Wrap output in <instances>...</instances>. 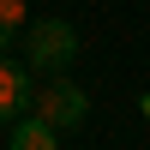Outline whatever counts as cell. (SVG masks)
Returning a JSON list of instances; mask_svg holds the SVG:
<instances>
[{
  "instance_id": "4",
  "label": "cell",
  "mask_w": 150,
  "mask_h": 150,
  "mask_svg": "<svg viewBox=\"0 0 150 150\" xmlns=\"http://www.w3.org/2000/svg\"><path fill=\"white\" fill-rule=\"evenodd\" d=\"M12 150H60V126H48L42 114H18L12 120Z\"/></svg>"
},
{
  "instance_id": "3",
  "label": "cell",
  "mask_w": 150,
  "mask_h": 150,
  "mask_svg": "<svg viewBox=\"0 0 150 150\" xmlns=\"http://www.w3.org/2000/svg\"><path fill=\"white\" fill-rule=\"evenodd\" d=\"M30 102H36V90H30V66H12V54H0V120L24 114Z\"/></svg>"
},
{
  "instance_id": "5",
  "label": "cell",
  "mask_w": 150,
  "mask_h": 150,
  "mask_svg": "<svg viewBox=\"0 0 150 150\" xmlns=\"http://www.w3.org/2000/svg\"><path fill=\"white\" fill-rule=\"evenodd\" d=\"M18 18H24V0H0V48L12 42V30H18Z\"/></svg>"
},
{
  "instance_id": "1",
  "label": "cell",
  "mask_w": 150,
  "mask_h": 150,
  "mask_svg": "<svg viewBox=\"0 0 150 150\" xmlns=\"http://www.w3.org/2000/svg\"><path fill=\"white\" fill-rule=\"evenodd\" d=\"M72 54H78V30H72L66 18H42V24H30V42H24V60H30V66H42V72H66Z\"/></svg>"
},
{
  "instance_id": "6",
  "label": "cell",
  "mask_w": 150,
  "mask_h": 150,
  "mask_svg": "<svg viewBox=\"0 0 150 150\" xmlns=\"http://www.w3.org/2000/svg\"><path fill=\"white\" fill-rule=\"evenodd\" d=\"M138 114H144V120H150V96H138Z\"/></svg>"
},
{
  "instance_id": "2",
  "label": "cell",
  "mask_w": 150,
  "mask_h": 150,
  "mask_svg": "<svg viewBox=\"0 0 150 150\" xmlns=\"http://www.w3.org/2000/svg\"><path fill=\"white\" fill-rule=\"evenodd\" d=\"M36 114H42L48 126L72 132V126H84V114H90V96H84L66 72H54V84H42V96H36Z\"/></svg>"
}]
</instances>
